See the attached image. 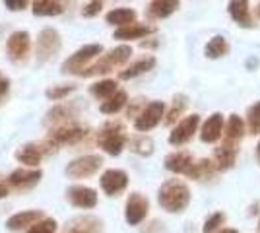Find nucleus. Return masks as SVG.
I'll return each mask as SVG.
<instances>
[{"label":"nucleus","mask_w":260,"mask_h":233,"mask_svg":"<svg viewBox=\"0 0 260 233\" xmlns=\"http://www.w3.org/2000/svg\"><path fill=\"white\" fill-rule=\"evenodd\" d=\"M157 200L163 210H167L169 214H179L186 210V206L190 204V189L181 179H169L161 185Z\"/></svg>","instance_id":"obj_1"},{"label":"nucleus","mask_w":260,"mask_h":233,"mask_svg":"<svg viewBox=\"0 0 260 233\" xmlns=\"http://www.w3.org/2000/svg\"><path fill=\"white\" fill-rule=\"evenodd\" d=\"M130 55H132V49H130L128 45H120L117 49L109 51L107 55L103 56L99 62H95L93 66L84 68V70L80 72V76H99V74H107V72H111L115 66L124 64L130 58Z\"/></svg>","instance_id":"obj_2"},{"label":"nucleus","mask_w":260,"mask_h":233,"mask_svg":"<svg viewBox=\"0 0 260 233\" xmlns=\"http://www.w3.org/2000/svg\"><path fill=\"white\" fill-rule=\"evenodd\" d=\"M99 146L111 155H119L122 148L126 144V134H124V126L120 122H107L98 136Z\"/></svg>","instance_id":"obj_3"},{"label":"nucleus","mask_w":260,"mask_h":233,"mask_svg":"<svg viewBox=\"0 0 260 233\" xmlns=\"http://www.w3.org/2000/svg\"><path fill=\"white\" fill-rule=\"evenodd\" d=\"M60 51V35L56 29L47 27L43 29L39 37H37V49H35V56L39 62H47L51 60L56 53Z\"/></svg>","instance_id":"obj_4"},{"label":"nucleus","mask_w":260,"mask_h":233,"mask_svg":"<svg viewBox=\"0 0 260 233\" xmlns=\"http://www.w3.org/2000/svg\"><path fill=\"white\" fill-rule=\"evenodd\" d=\"M87 136L86 126H80V124H64V126H58L53 128L49 132V144L54 146H64V144H76L82 138Z\"/></svg>","instance_id":"obj_5"},{"label":"nucleus","mask_w":260,"mask_h":233,"mask_svg":"<svg viewBox=\"0 0 260 233\" xmlns=\"http://www.w3.org/2000/svg\"><path fill=\"white\" fill-rule=\"evenodd\" d=\"M101 51H103L101 45H86V47L78 49L76 53L62 64V72H66V74L68 72L70 74H80L84 70V64L89 62L91 58H95L98 55H101Z\"/></svg>","instance_id":"obj_6"},{"label":"nucleus","mask_w":260,"mask_h":233,"mask_svg":"<svg viewBox=\"0 0 260 233\" xmlns=\"http://www.w3.org/2000/svg\"><path fill=\"white\" fill-rule=\"evenodd\" d=\"M101 165H103V159L99 155H84V157L74 159L72 163H68L66 173L72 179H86L91 177L93 173H98Z\"/></svg>","instance_id":"obj_7"},{"label":"nucleus","mask_w":260,"mask_h":233,"mask_svg":"<svg viewBox=\"0 0 260 233\" xmlns=\"http://www.w3.org/2000/svg\"><path fill=\"white\" fill-rule=\"evenodd\" d=\"M163 113H165V103H163V101H152V103L146 105V109L136 117V121H134L136 130H140V132L152 130L153 126L159 124Z\"/></svg>","instance_id":"obj_8"},{"label":"nucleus","mask_w":260,"mask_h":233,"mask_svg":"<svg viewBox=\"0 0 260 233\" xmlns=\"http://www.w3.org/2000/svg\"><path fill=\"white\" fill-rule=\"evenodd\" d=\"M165 169L179 173V175H186L188 179H196V161L192 155L186 152H175L165 157Z\"/></svg>","instance_id":"obj_9"},{"label":"nucleus","mask_w":260,"mask_h":233,"mask_svg":"<svg viewBox=\"0 0 260 233\" xmlns=\"http://www.w3.org/2000/svg\"><path fill=\"white\" fill-rule=\"evenodd\" d=\"M198 126H200V117H198V115H188V117H184L183 121L173 128V132L169 134V142L173 146L186 144V142L196 134Z\"/></svg>","instance_id":"obj_10"},{"label":"nucleus","mask_w":260,"mask_h":233,"mask_svg":"<svg viewBox=\"0 0 260 233\" xmlns=\"http://www.w3.org/2000/svg\"><path fill=\"white\" fill-rule=\"evenodd\" d=\"M148 210H150L148 198L144 194H140V192H132L128 196V200H126V210H124L126 222L130 225H138L148 216Z\"/></svg>","instance_id":"obj_11"},{"label":"nucleus","mask_w":260,"mask_h":233,"mask_svg":"<svg viewBox=\"0 0 260 233\" xmlns=\"http://www.w3.org/2000/svg\"><path fill=\"white\" fill-rule=\"evenodd\" d=\"M29 47H31V39L27 31H14L6 41V51L12 60H23L27 53H29Z\"/></svg>","instance_id":"obj_12"},{"label":"nucleus","mask_w":260,"mask_h":233,"mask_svg":"<svg viewBox=\"0 0 260 233\" xmlns=\"http://www.w3.org/2000/svg\"><path fill=\"white\" fill-rule=\"evenodd\" d=\"M225 128V121H223V115L221 113H214L206 119V122L202 124L200 128V140L206 142V144H216L217 140L221 138Z\"/></svg>","instance_id":"obj_13"},{"label":"nucleus","mask_w":260,"mask_h":233,"mask_svg":"<svg viewBox=\"0 0 260 233\" xmlns=\"http://www.w3.org/2000/svg\"><path fill=\"white\" fill-rule=\"evenodd\" d=\"M128 185V175L122 169H109L101 175V189L107 192L109 196L119 194L120 190L126 189Z\"/></svg>","instance_id":"obj_14"},{"label":"nucleus","mask_w":260,"mask_h":233,"mask_svg":"<svg viewBox=\"0 0 260 233\" xmlns=\"http://www.w3.org/2000/svg\"><path fill=\"white\" fill-rule=\"evenodd\" d=\"M64 233H103V222L95 216H78L66 223Z\"/></svg>","instance_id":"obj_15"},{"label":"nucleus","mask_w":260,"mask_h":233,"mask_svg":"<svg viewBox=\"0 0 260 233\" xmlns=\"http://www.w3.org/2000/svg\"><path fill=\"white\" fill-rule=\"evenodd\" d=\"M237 154H239V142H233V140H225L223 144L216 148V165L219 171H225V169H231L237 161Z\"/></svg>","instance_id":"obj_16"},{"label":"nucleus","mask_w":260,"mask_h":233,"mask_svg":"<svg viewBox=\"0 0 260 233\" xmlns=\"http://www.w3.org/2000/svg\"><path fill=\"white\" fill-rule=\"evenodd\" d=\"M68 200L76 208H93L98 204V192L89 187H70L68 189Z\"/></svg>","instance_id":"obj_17"},{"label":"nucleus","mask_w":260,"mask_h":233,"mask_svg":"<svg viewBox=\"0 0 260 233\" xmlns=\"http://www.w3.org/2000/svg\"><path fill=\"white\" fill-rule=\"evenodd\" d=\"M228 10H229V16H231L241 27H254L252 18H250L249 0H229Z\"/></svg>","instance_id":"obj_18"},{"label":"nucleus","mask_w":260,"mask_h":233,"mask_svg":"<svg viewBox=\"0 0 260 233\" xmlns=\"http://www.w3.org/2000/svg\"><path fill=\"white\" fill-rule=\"evenodd\" d=\"M43 220V212L39 210H27V212H20V214H14L12 218H8L6 222V227L10 231H22L23 227L27 225H35L37 222Z\"/></svg>","instance_id":"obj_19"},{"label":"nucleus","mask_w":260,"mask_h":233,"mask_svg":"<svg viewBox=\"0 0 260 233\" xmlns=\"http://www.w3.org/2000/svg\"><path fill=\"white\" fill-rule=\"evenodd\" d=\"M41 175L43 173L39 169H31V171H27V169H16L8 179H10L12 187H16V189H31V187H35L39 183Z\"/></svg>","instance_id":"obj_20"},{"label":"nucleus","mask_w":260,"mask_h":233,"mask_svg":"<svg viewBox=\"0 0 260 233\" xmlns=\"http://www.w3.org/2000/svg\"><path fill=\"white\" fill-rule=\"evenodd\" d=\"M153 34V27L150 25H140V23H130V25H122L115 31V39H142L146 35Z\"/></svg>","instance_id":"obj_21"},{"label":"nucleus","mask_w":260,"mask_h":233,"mask_svg":"<svg viewBox=\"0 0 260 233\" xmlns=\"http://www.w3.org/2000/svg\"><path fill=\"white\" fill-rule=\"evenodd\" d=\"M16 157H18V161H22L25 165L35 167L43 157V150H41V146L37 144H25L16 152Z\"/></svg>","instance_id":"obj_22"},{"label":"nucleus","mask_w":260,"mask_h":233,"mask_svg":"<svg viewBox=\"0 0 260 233\" xmlns=\"http://www.w3.org/2000/svg\"><path fill=\"white\" fill-rule=\"evenodd\" d=\"M179 8V0H153L148 6L150 18H167Z\"/></svg>","instance_id":"obj_23"},{"label":"nucleus","mask_w":260,"mask_h":233,"mask_svg":"<svg viewBox=\"0 0 260 233\" xmlns=\"http://www.w3.org/2000/svg\"><path fill=\"white\" fill-rule=\"evenodd\" d=\"M223 134H225V140H233V142H239L243 136H245V122L239 115H229L228 122H225V128H223Z\"/></svg>","instance_id":"obj_24"},{"label":"nucleus","mask_w":260,"mask_h":233,"mask_svg":"<svg viewBox=\"0 0 260 233\" xmlns=\"http://www.w3.org/2000/svg\"><path fill=\"white\" fill-rule=\"evenodd\" d=\"M228 53H229V45L225 41V37H221V35H214L206 43V47H204V55L208 58H221V56H225Z\"/></svg>","instance_id":"obj_25"},{"label":"nucleus","mask_w":260,"mask_h":233,"mask_svg":"<svg viewBox=\"0 0 260 233\" xmlns=\"http://www.w3.org/2000/svg\"><path fill=\"white\" fill-rule=\"evenodd\" d=\"M155 66V58L153 56H146V58H140V60H136L134 64H130L126 70H122L120 72V78L122 80H130V78H136L144 74V72H148V70H152Z\"/></svg>","instance_id":"obj_26"},{"label":"nucleus","mask_w":260,"mask_h":233,"mask_svg":"<svg viewBox=\"0 0 260 233\" xmlns=\"http://www.w3.org/2000/svg\"><path fill=\"white\" fill-rule=\"evenodd\" d=\"M136 20V12L132 8H115L107 14V22L113 23V25H130Z\"/></svg>","instance_id":"obj_27"},{"label":"nucleus","mask_w":260,"mask_h":233,"mask_svg":"<svg viewBox=\"0 0 260 233\" xmlns=\"http://www.w3.org/2000/svg\"><path fill=\"white\" fill-rule=\"evenodd\" d=\"M33 14L35 16H58L62 14V4L58 0H35Z\"/></svg>","instance_id":"obj_28"},{"label":"nucleus","mask_w":260,"mask_h":233,"mask_svg":"<svg viewBox=\"0 0 260 233\" xmlns=\"http://www.w3.org/2000/svg\"><path fill=\"white\" fill-rule=\"evenodd\" d=\"M126 91H117L115 95H111L107 101H103L101 103V113H105V115H113V113H119L124 105H126Z\"/></svg>","instance_id":"obj_29"},{"label":"nucleus","mask_w":260,"mask_h":233,"mask_svg":"<svg viewBox=\"0 0 260 233\" xmlns=\"http://www.w3.org/2000/svg\"><path fill=\"white\" fill-rule=\"evenodd\" d=\"M91 93L99 97V99H109L111 95L117 93V84L115 80H103V82H98L91 86Z\"/></svg>","instance_id":"obj_30"},{"label":"nucleus","mask_w":260,"mask_h":233,"mask_svg":"<svg viewBox=\"0 0 260 233\" xmlns=\"http://www.w3.org/2000/svg\"><path fill=\"white\" fill-rule=\"evenodd\" d=\"M186 105H188V101H186V97L184 95H177L173 99V107H171V111L167 113V119H165V124H173L181 115L184 113V109H186Z\"/></svg>","instance_id":"obj_31"},{"label":"nucleus","mask_w":260,"mask_h":233,"mask_svg":"<svg viewBox=\"0 0 260 233\" xmlns=\"http://www.w3.org/2000/svg\"><path fill=\"white\" fill-rule=\"evenodd\" d=\"M247 121H249V130L250 134H260V101L254 105H250L247 111Z\"/></svg>","instance_id":"obj_32"},{"label":"nucleus","mask_w":260,"mask_h":233,"mask_svg":"<svg viewBox=\"0 0 260 233\" xmlns=\"http://www.w3.org/2000/svg\"><path fill=\"white\" fill-rule=\"evenodd\" d=\"M74 115V111L70 109V107H64V105H60V107H54L51 111L47 113V122H60V121H66V119H70Z\"/></svg>","instance_id":"obj_33"},{"label":"nucleus","mask_w":260,"mask_h":233,"mask_svg":"<svg viewBox=\"0 0 260 233\" xmlns=\"http://www.w3.org/2000/svg\"><path fill=\"white\" fill-rule=\"evenodd\" d=\"M132 152L140 155H150L153 152V142L150 138H134L132 140Z\"/></svg>","instance_id":"obj_34"},{"label":"nucleus","mask_w":260,"mask_h":233,"mask_svg":"<svg viewBox=\"0 0 260 233\" xmlns=\"http://www.w3.org/2000/svg\"><path fill=\"white\" fill-rule=\"evenodd\" d=\"M54 231H56V222H54L53 218H43L41 222L31 225L27 233H54Z\"/></svg>","instance_id":"obj_35"},{"label":"nucleus","mask_w":260,"mask_h":233,"mask_svg":"<svg viewBox=\"0 0 260 233\" xmlns=\"http://www.w3.org/2000/svg\"><path fill=\"white\" fill-rule=\"evenodd\" d=\"M223 222H225V214H221V212H216V214H212V216L208 218L206 222H204V227H202V231H204V233L216 231L219 225H223Z\"/></svg>","instance_id":"obj_36"},{"label":"nucleus","mask_w":260,"mask_h":233,"mask_svg":"<svg viewBox=\"0 0 260 233\" xmlns=\"http://www.w3.org/2000/svg\"><path fill=\"white\" fill-rule=\"evenodd\" d=\"M74 89H76L74 86H54V88L47 89V97L53 101H60L64 99L68 93H72Z\"/></svg>","instance_id":"obj_37"},{"label":"nucleus","mask_w":260,"mask_h":233,"mask_svg":"<svg viewBox=\"0 0 260 233\" xmlns=\"http://www.w3.org/2000/svg\"><path fill=\"white\" fill-rule=\"evenodd\" d=\"M101 8H103V0H91L86 8L82 10V16L84 18H93V16H98L99 12H101Z\"/></svg>","instance_id":"obj_38"},{"label":"nucleus","mask_w":260,"mask_h":233,"mask_svg":"<svg viewBox=\"0 0 260 233\" xmlns=\"http://www.w3.org/2000/svg\"><path fill=\"white\" fill-rule=\"evenodd\" d=\"M4 4H6L8 10L18 12V10H23L29 4V0H4Z\"/></svg>","instance_id":"obj_39"},{"label":"nucleus","mask_w":260,"mask_h":233,"mask_svg":"<svg viewBox=\"0 0 260 233\" xmlns=\"http://www.w3.org/2000/svg\"><path fill=\"white\" fill-rule=\"evenodd\" d=\"M8 91H10V80L0 74V103H2L4 97L8 95Z\"/></svg>","instance_id":"obj_40"},{"label":"nucleus","mask_w":260,"mask_h":233,"mask_svg":"<svg viewBox=\"0 0 260 233\" xmlns=\"http://www.w3.org/2000/svg\"><path fill=\"white\" fill-rule=\"evenodd\" d=\"M4 196H8V185L4 179H0V198H4Z\"/></svg>","instance_id":"obj_41"},{"label":"nucleus","mask_w":260,"mask_h":233,"mask_svg":"<svg viewBox=\"0 0 260 233\" xmlns=\"http://www.w3.org/2000/svg\"><path fill=\"white\" fill-rule=\"evenodd\" d=\"M217 233H239L237 229H233V227H223V229H219Z\"/></svg>","instance_id":"obj_42"},{"label":"nucleus","mask_w":260,"mask_h":233,"mask_svg":"<svg viewBox=\"0 0 260 233\" xmlns=\"http://www.w3.org/2000/svg\"><path fill=\"white\" fill-rule=\"evenodd\" d=\"M256 157H258V163H260V142H258V146H256Z\"/></svg>","instance_id":"obj_43"},{"label":"nucleus","mask_w":260,"mask_h":233,"mask_svg":"<svg viewBox=\"0 0 260 233\" xmlns=\"http://www.w3.org/2000/svg\"><path fill=\"white\" fill-rule=\"evenodd\" d=\"M256 18L260 20V2H258V6H256Z\"/></svg>","instance_id":"obj_44"}]
</instances>
